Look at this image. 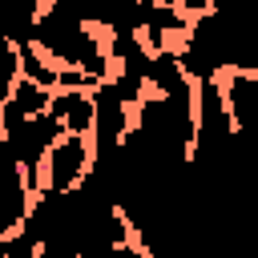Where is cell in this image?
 <instances>
[{"mask_svg":"<svg viewBox=\"0 0 258 258\" xmlns=\"http://www.w3.org/2000/svg\"><path fill=\"white\" fill-rule=\"evenodd\" d=\"M89 173H93V141L81 133H64L44 157V185L40 189L69 194V189H81L89 181Z\"/></svg>","mask_w":258,"mask_h":258,"instance_id":"cell-1","label":"cell"},{"mask_svg":"<svg viewBox=\"0 0 258 258\" xmlns=\"http://www.w3.org/2000/svg\"><path fill=\"white\" fill-rule=\"evenodd\" d=\"M48 113L64 125V133H81V137H89V133H93V121H97L93 89H52Z\"/></svg>","mask_w":258,"mask_h":258,"instance_id":"cell-2","label":"cell"},{"mask_svg":"<svg viewBox=\"0 0 258 258\" xmlns=\"http://www.w3.org/2000/svg\"><path fill=\"white\" fill-rule=\"evenodd\" d=\"M20 77H28V81H36V85H44V89H56L60 64H52V60L28 40V44H20Z\"/></svg>","mask_w":258,"mask_h":258,"instance_id":"cell-3","label":"cell"},{"mask_svg":"<svg viewBox=\"0 0 258 258\" xmlns=\"http://www.w3.org/2000/svg\"><path fill=\"white\" fill-rule=\"evenodd\" d=\"M40 254V242L20 226L16 234H8V238H0V258H36Z\"/></svg>","mask_w":258,"mask_h":258,"instance_id":"cell-4","label":"cell"},{"mask_svg":"<svg viewBox=\"0 0 258 258\" xmlns=\"http://www.w3.org/2000/svg\"><path fill=\"white\" fill-rule=\"evenodd\" d=\"M153 4H173V8H181V12H189V16H202V12L214 8V0H153Z\"/></svg>","mask_w":258,"mask_h":258,"instance_id":"cell-5","label":"cell"}]
</instances>
